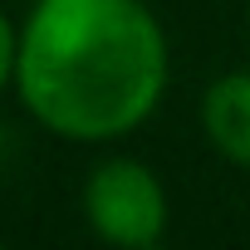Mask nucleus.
Masks as SVG:
<instances>
[{
	"label": "nucleus",
	"mask_w": 250,
	"mask_h": 250,
	"mask_svg": "<svg viewBox=\"0 0 250 250\" xmlns=\"http://www.w3.org/2000/svg\"><path fill=\"white\" fill-rule=\"evenodd\" d=\"M15 54H20V35H15V25L5 15H0V93L15 83Z\"/></svg>",
	"instance_id": "20e7f679"
},
{
	"label": "nucleus",
	"mask_w": 250,
	"mask_h": 250,
	"mask_svg": "<svg viewBox=\"0 0 250 250\" xmlns=\"http://www.w3.org/2000/svg\"><path fill=\"white\" fill-rule=\"evenodd\" d=\"M245 5H250V0H245Z\"/></svg>",
	"instance_id": "39448f33"
},
{
	"label": "nucleus",
	"mask_w": 250,
	"mask_h": 250,
	"mask_svg": "<svg viewBox=\"0 0 250 250\" xmlns=\"http://www.w3.org/2000/svg\"><path fill=\"white\" fill-rule=\"evenodd\" d=\"M83 221L98 240L147 250L167 235V191L138 157H108L83 182Z\"/></svg>",
	"instance_id": "f03ea898"
},
{
	"label": "nucleus",
	"mask_w": 250,
	"mask_h": 250,
	"mask_svg": "<svg viewBox=\"0 0 250 250\" xmlns=\"http://www.w3.org/2000/svg\"><path fill=\"white\" fill-rule=\"evenodd\" d=\"M201 128H206V143L250 172V69H235V74H221L206 98H201Z\"/></svg>",
	"instance_id": "7ed1b4c3"
},
{
	"label": "nucleus",
	"mask_w": 250,
	"mask_h": 250,
	"mask_svg": "<svg viewBox=\"0 0 250 250\" xmlns=\"http://www.w3.org/2000/svg\"><path fill=\"white\" fill-rule=\"evenodd\" d=\"M167 74V35L143 0H35L20 30V103L69 143H113L147 123Z\"/></svg>",
	"instance_id": "f257e3e1"
}]
</instances>
